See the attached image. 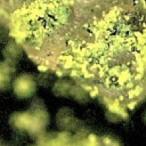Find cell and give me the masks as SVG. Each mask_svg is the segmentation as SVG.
<instances>
[{
  "label": "cell",
  "instance_id": "1",
  "mask_svg": "<svg viewBox=\"0 0 146 146\" xmlns=\"http://www.w3.org/2000/svg\"><path fill=\"white\" fill-rule=\"evenodd\" d=\"M44 65L108 107L131 108L146 92V0H39Z\"/></svg>",
  "mask_w": 146,
  "mask_h": 146
},
{
  "label": "cell",
  "instance_id": "2",
  "mask_svg": "<svg viewBox=\"0 0 146 146\" xmlns=\"http://www.w3.org/2000/svg\"><path fill=\"white\" fill-rule=\"evenodd\" d=\"M14 91L19 98H26L34 94L35 81L29 74H23L18 76L14 82Z\"/></svg>",
  "mask_w": 146,
  "mask_h": 146
},
{
  "label": "cell",
  "instance_id": "3",
  "mask_svg": "<svg viewBox=\"0 0 146 146\" xmlns=\"http://www.w3.org/2000/svg\"><path fill=\"white\" fill-rule=\"evenodd\" d=\"M0 146H8V145H6V144H3L2 141H0Z\"/></svg>",
  "mask_w": 146,
  "mask_h": 146
},
{
  "label": "cell",
  "instance_id": "4",
  "mask_svg": "<svg viewBox=\"0 0 146 146\" xmlns=\"http://www.w3.org/2000/svg\"><path fill=\"white\" fill-rule=\"evenodd\" d=\"M89 146H91V145H89Z\"/></svg>",
  "mask_w": 146,
  "mask_h": 146
}]
</instances>
